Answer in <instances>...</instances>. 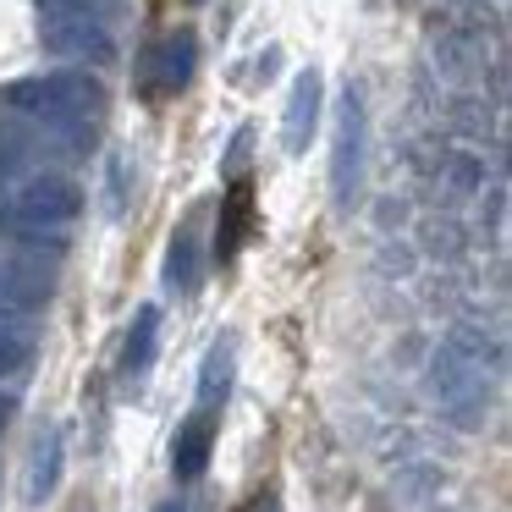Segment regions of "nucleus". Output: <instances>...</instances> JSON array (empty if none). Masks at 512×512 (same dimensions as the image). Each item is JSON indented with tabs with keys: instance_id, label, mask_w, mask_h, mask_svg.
<instances>
[{
	"instance_id": "f257e3e1",
	"label": "nucleus",
	"mask_w": 512,
	"mask_h": 512,
	"mask_svg": "<svg viewBox=\"0 0 512 512\" xmlns=\"http://www.w3.org/2000/svg\"><path fill=\"white\" fill-rule=\"evenodd\" d=\"M6 105L45 127L61 144H83V127L105 111V89L89 72H45V78H23L6 89Z\"/></svg>"
},
{
	"instance_id": "f03ea898",
	"label": "nucleus",
	"mask_w": 512,
	"mask_h": 512,
	"mask_svg": "<svg viewBox=\"0 0 512 512\" xmlns=\"http://www.w3.org/2000/svg\"><path fill=\"white\" fill-rule=\"evenodd\" d=\"M83 210V188L61 171H28L0 193V226L28 243H56Z\"/></svg>"
},
{
	"instance_id": "7ed1b4c3",
	"label": "nucleus",
	"mask_w": 512,
	"mask_h": 512,
	"mask_svg": "<svg viewBox=\"0 0 512 512\" xmlns=\"http://www.w3.org/2000/svg\"><path fill=\"white\" fill-rule=\"evenodd\" d=\"M435 397H441V408L463 424L490 408V369L463 336H457V342H441V353H435Z\"/></svg>"
},
{
	"instance_id": "20e7f679",
	"label": "nucleus",
	"mask_w": 512,
	"mask_h": 512,
	"mask_svg": "<svg viewBox=\"0 0 512 512\" xmlns=\"http://www.w3.org/2000/svg\"><path fill=\"white\" fill-rule=\"evenodd\" d=\"M39 34H45V50L67 61H116V39H111V23L100 17H83V12H61V6H39Z\"/></svg>"
},
{
	"instance_id": "39448f33",
	"label": "nucleus",
	"mask_w": 512,
	"mask_h": 512,
	"mask_svg": "<svg viewBox=\"0 0 512 512\" xmlns=\"http://www.w3.org/2000/svg\"><path fill=\"white\" fill-rule=\"evenodd\" d=\"M358 177H364V100H358V89H347L342 105H336V144H331V193H336V204H353Z\"/></svg>"
},
{
	"instance_id": "423d86ee",
	"label": "nucleus",
	"mask_w": 512,
	"mask_h": 512,
	"mask_svg": "<svg viewBox=\"0 0 512 512\" xmlns=\"http://www.w3.org/2000/svg\"><path fill=\"white\" fill-rule=\"evenodd\" d=\"M314 127H320V72H303L298 83H292V100H287V127H281V138H287L292 155H303L314 138Z\"/></svg>"
},
{
	"instance_id": "0eeeda50",
	"label": "nucleus",
	"mask_w": 512,
	"mask_h": 512,
	"mask_svg": "<svg viewBox=\"0 0 512 512\" xmlns=\"http://www.w3.org/2000/svg\"><path fill=\"white\" fill-rule=\"evenodd\" d=\"M215 413H193L188 424L177 430V441H171V474L177 479H199L204 474V463H210V446H215Z\"/></svg>"
},
{
	"instance_id": "6e6552de",
	"label": "nucleus",
	"mask_w": 512,
	"mask_h": 512,
	"mask_svg": "<svg viewBox=\"0 0 512 512\" xmlns=\"http://www.w3.org/2000/svg\"><path fill=\"white\" fill-rule=\"evenodd\" d=\"M193 67H199V39H193L188 28H177V34H171L166 45H160V56H155V78H160V89H166V94L188 89Z\"/></svg>"
},
{
	"instance_id": "1a4fd4ad",
	"label": "nucleus",
	"mask_w": 512,
	"mask_h": 512,
	"mask_svg": "<svg viewBox=\"0 0 512 512\" xmlns=\"http://www.w3.org/2000/svg\"><path fill=\"white\" fill-rule=\"evenodd\" d=\"M61 457H67L61 430H45L34 441V457H28V501H45L50 490L61 485Z\"/></svg>"
},
{
	"instance_id": "9d476101",
	"label": "nucleus",
	"mask_w": 512,
	"mask_h": 512,
	"mask_svg": "<svg viewBox=\"0 0 512 512\" xmlns=\"http://www.w3.org/2000/svg\"><path fill=\"white\" fill-rule=\"evenodd\" d=\"M28 358H34V325L23 314H0V380L17 375Z\"/></svg>"
},
{
	"instance_id": "9b49d317",
	"label": "nucleus",
	"mask_w": 512,
	"mask_h": 512,
	"mask_svg": "<svg viewBox=\"0 0 512 512\" xmlns=\"http://www.w3.org/2000/svg\"><path fill=\"white\" fill-rule=\"evenodd\" d=\"M155 336H160V309H138L127 347H122V375H144L149 358H155Z\"/></svg>"
},
{
	"instance_id": "f8f14e48",
	"label": "nucleus",
	"mask_w": 512,
	"mask_h": 512,
	"mask_svg": "<svg viewBox=\"0 0 512 512\" xmlns=\"http://www.w3.org/2000/svg\"><path fill=\"white\" fill-rule=\"evenodd\" d=\"M226 380H232V347H210L204 358V380H199V408L215 413V402H226Z\"/></svg>"
},
{
	"instance_id": "ddd939ff",
	"label": "nucleus",
	"mask_w": 512,
	"mask_h": 512,
	"mask_svg": "<svg viewBox=\"0 0 512 512\" xmlns=\"http://www.w3.org/2000/svg\"><path fill=\"white\" fill-rule=\"evenodd\" d=\"M166 281H171V287H182V292L199 287V243H193V232H177V237H171Z\"/></svg>"
},
{
	"instance_id": "4468645a",
	"label": "nucleus",
	"mask_w": 512,
	"mask_h": 512,
	"mask_svg": "<svg viewBox=\"0 0 512 512\" xmlns=\"http://www.w3.org/2000/svg\"><path fill=\"white\" fill-rule=\"evenodd\" d=\"M243 226H248V193L237 188V193H232V204H226V226H221V237H215L221 259H232V254H237V243H243Z\"/></svg>"
},
{
	"instance_id": "2eb2a0df",
	"label": "nucleus",
	"mask_w": 512,
	"mask_h": 512,
	"mask_svg": "<svg viewBox=\"0 0 512 512\" xmlns=\"http://www.w3.org/2000/svg\"><path fill=\"white\" fill-rule=\"evenodd\" d=\"M12 413H17V397H12V391H0V424L12 419Z\"/></svg>"
},
{
	"instance_id": "dca6fc26",
	"label": "nucleus",
	"mask_w": 512,
	"mask_h": 512,
	"mask_svg": "<svg viewBox=\"0 0 512 512\" xmlns=\"http://www.w3.org/2000/svg\"><path fill=\"white\" fill-rule=\"evenodd\" d=\"M155 512H188V507H182V501H160Z\"/></svg>"
}]
</instances>
